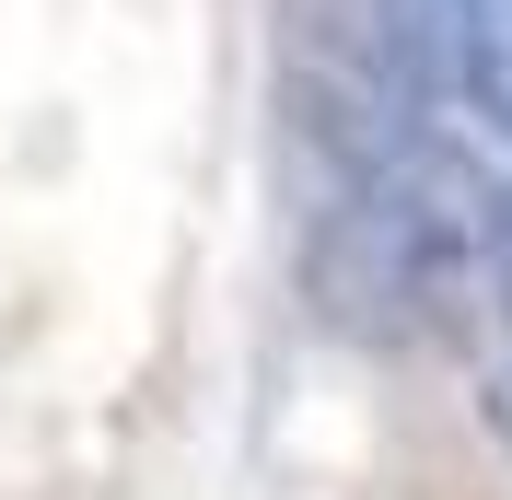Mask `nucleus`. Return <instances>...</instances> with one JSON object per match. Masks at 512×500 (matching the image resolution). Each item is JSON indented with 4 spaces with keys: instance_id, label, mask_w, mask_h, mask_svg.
Returning <instances> with one entry per match:
<instances>
[{
    "instance_id": "1",
    "label": "nucleus",
    "mask_w": 512,
    "mask_h": 500,
    "mask_svg": "<svg viewBox=\"0 0 512 500\" xmlns=\"http://www.w3.org/2000/svg\"><path fill=\"white\" fill-rule=\"evenodd\" d=\"M454 94L512 140V0H454Z\"/></svg>"
},
{
    "instance_id": "2",
    "label": "nucleus",
    "mask_w": 512,
    "mask_h": 500,
    "mask_svg": "<svg viewBox=\"0 0 512 500\" xmlns=\"http://www.w3.org/2000/svg\"><path fill=\"white\" fill-rule=\"evenodd\" d=\"M478 268L501 280V303H512V187H501V198H478Z\"/></svg>"
},
{
    "instance_id": "3",
    "label": "nucleus",
    "mask_w": 512,
    "mask_h": 500,
    "mask_svg": "<svg viewBox=\"0 0 512 500\" xmlns=\"http://www.w3.org/2000/svg\"><path fill=\"white\" fill-rule=\"evenodd\" d=\"M489 407H501V431H512V373H501V384H489Z\"/></svg>"
}]
</instances>
